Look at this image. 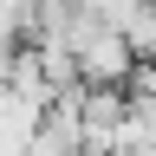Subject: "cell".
Here are the masks:
<instances>
[{"instance_id":"cell-2","label":"cell","mask_w":156,"mask_h":156,"mask_svg":"<svg viewBox=\"0 0 156 156\" xmlns=\"http://www.w3.org/2000/svg\"><path fill=\"white\" fill-rule=\"evenodd\" d=\"M111 26L124 33V46H130L136 58H150V52H156V7H150V0H136V7H130L124 20H111Z\"/></svg>"},{"instance_id":"cell-1","label":"cell","mask_w":156,"mask_h":156,"mask_svg":"<svg viewBox=\"0 0 156 156\" xmlns=\"http://www.w3.org/2000/svg\"><path fill=\"white\" fill-rule=\"evenodd\" d=\"M117 117H124V85H78V150L111 156Z\"/></svg>"}]
</instances>
